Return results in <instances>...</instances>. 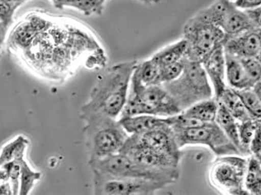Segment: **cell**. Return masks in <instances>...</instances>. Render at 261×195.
<instances>
[{"mask_svg":"<svg viewBox=\"0 0 261 195\" xmlns=\"http://www.w3.org/2000/svg\"><path fill=\"white\" fill-rule=\"evenodd\" d=\"M93 193L96 195H149L167 187L164 183L146 180L118 177L94 171Z\"/></svg>","mask_w":261,"mask_h":195,"instance_id":"9","label":"cell"},{"mask_svg":"<svg viewBox=\"0 0 261 195\" xmlns=\"http://www.w3.org/2000/svg\"><path fill=\"white\" fill-rule=\"evenodd\" d=\"M8 27L2 20H0V50H1L4 42H5L6 35H7Z\"/></svg>","mask_w":261,"mask_h":195,"instance_id":"35","label":"cell"},{"mask_svg":"<svg viewBox=\"0 0 261 195\" xmlns=\"http://www.w3.org/2000/svg\"><path fill=\"white\" fill-rule=\"evenodd\" d=\"M253 156L256 157V159H257V160L261 163V149L257 152V153L256 154V155H253Z\"/></svg>","mask_w":261,"mask_h":195,"instance_id":"39","label":"cell"},{"mask_svg":"<svg viewBox=\"0 0 261 195\" xmlns=\"http://www.w3.org/2000/svg\"><path fill=\"white\" fill-rule=\"evenodd\" d=\"M173 131L180 149L186 145H204L217 156L241 155L216 122L206 123L191 128L176 129Z\"/></svg>","mask_w":261,"mask_h":195,"instance_id":"8","label":"cell"},{"mask_svg":"<svg viewBox=\"0 0 261 195\" xmlns=\"http://www.w3.org/2000/svg\"><path fill=\"white\" fill-rule=\"evenodd\" d=\"M201 64L212 85L214 98L218 101L228 85L225 77V53L222 44L214 48L204 57Z\"/></svg>","mask_w":261,"mask_h":195,"instance_id":"13","label":"cell"},{"mask_svg":"<svg viewBox=\"0 0 261 195\" xmlns=\"http://www.w3.org/2000/svg\"><path fill=\"white\" fill-rule=\"evenodd\" d=\"M187 45L184 39L166 46L154 54L151 60L159 67H165L179 61L186 57Z\"/></svg>","mask_w":261,"mask_h":195,"instance_id":"21","label":"cell"},{"mask_svg":"<svg viewBox=\"0 0 261 195\" xmlns=\"http://www.w3.org/2000/svg\"><path fill=\"white\" fill-rule=\"evenodd\" d=\"M234 4L241 10H250L261 6V0H234Z\"/></svg>","mask_w":261,"mask_h":195,"instance_id":"34","label":"cell"},{"mask_svg":"<svg viewBox=\"0 0 261 195\" xmlns=\"http://www.w3.org/2000/svg\"><path fill=\"white\" fill-rule=\"evenodd\" d=\"M215 122L221 127V130L224 131V133L226 134L228 139L238 149L242 156H243V149H242L240 136H239V122L233 117V116L227 110L225 107L222 104L220 103V102Z\"/></svg>","mask_w":261,"mask_h":195,"instance_id":"18","label":"cell"},{"mask_svg":"<svg viewBox=\"0 0 261 195\" xmlns=\"http://www.w3.org/2000/svg\"><path fill=\"white\" fill-rule=\"evenodd\" d=\"M256 122H257L258 126H259V128H260V130H261V120H260V121H256Z\"/></svg>","mask_w":261,"mask_h":195,"instance_id":"41","label":"cell"},{"mask_svg":"<svg viewBox=\"0 0 261 195\" xmlns=\"http://www.w3.org/2000/svg\"><path fill=\"white\" fill-rule=\"evenodd\" d=\"M220 27L227 37L234 36L250 29H255L246 11L229 2L221 20Z\"/></svg>","mask_w":261,"mask_h":195,"instance_id":"14","label":"cell"},{"mask_svg":"<svg viewBox=\"0 0 261 195\" xmlns=\"http://www.w3.org/2000/svg\"><path fill=\"white\" fill-rule=\"evenodd\" d=\"M247 165V158L242 155L218 156L210 168V183L223 193L249 194L244 187Z\"/></svg>","mask_w":261,"mask_h":195,"instance_id":"7","label":"cell"},{"mask_svg":"<svg viewBox=\"0 0 261 195\" xmlns=\"http://www.w3.org/2000/svg\"><path fill=\"white\" fill-rule=\"evenodd\" d=\"M7 171L9 179L11 182L12 191L14 194H18L20 189V164L19 160L11 161L2 165Z\"/></svg>","mask_w":261,"mask_h":195,"instance_id":"29","label":"cell"},{"mask_svg":"<svg viewBox=\"0 0 261 195\" xmlns=\"http://www.w3.org/2000/svg\"><path fill=\"white\" fill-rule=\"evenodd\" d=\"M16 9L4 0H0V20H2L7 27L11 24Z\"/></svg>","mask_w":261,"mask_h":195,"instance_id":"31","label":"cell"},{"mask_svg":"<svg viewBox=\"0 0 261 195\" xmlns=\"http://www.w3.org/2000/svg\"><path fill=\"white\" fill-rule=\"evenodd\" d=\"M248 75L255 82L261 79V65L256 58L240 59Z\"/></svg>","mask_w":261,"mask_h":195,"instance_id":"30","label":"cell"},{"mask_svg":"<svg viewBox=\"0 0 261 195\" xmlns=\"http://www.w3.org/2000/svg\"><path fill=\"white\" fill-rule=\"evenodd\" d=\"M222 45L225 53L236 58H256L261 49V32L250 29L234 36H225Z\"/></svg>","mask_w":261,"mask_h":195,"instance_id":"12","label":"cell"},{"mask_svg":"<svg viewBox=\"0 0 261 195\" xmlns=\"http://www.w3.org/2000/svg\"><path fill=\"white\" fill-rule=\"evenodd\" d=\"M222 29L210 21L200 11L189 19L183 27L186 42V58L200 62L225 39Z\"/></svg>","mask_w":261,"mask_h":195,"instance_id":"6","label":"cell"},{"mask_svg":"<svg viewBox=\"0 0 261 195\" xmlns=\"http://www.w3.org/2000/svg\"><path fill=\"white\" fill-rule=\"evenodd\" d=\"M185 65H186V57L174 64L160 67V83L162 85V83H168V82L172 81L177 79L184 70Z\"/></svg>","mask_w":261,"mask_h":195,"instance_id":"28","label":"cell"},{"mask_svg":"<svg viewBox=\"0 0 261 195\" xmlns=\"http://www.w3.org/2000/svg\"><path fill=\"white\" fill-rule=\"evenodd\" d=\"M218 107L219 102L213 97L191 105L181 113L190 118L196 119L205 123H211L216 120Z\"/></svg>","mask_w":261,"mask_h":195,"instance_id":"19","label":"cell"},{"mask_svg":"<svg viewBox=\"0 0 261 195\" xmlns=\"http://www.w3.org/2000/svg\"><path fill=\"white\" fill-rule=\"evenodd\" d=\"M127 142L153 149L181 161V149L177 145L174 131L168 124L145 133L132 134L129 136Z\"/></svg>","mask_w":261,"mask_h":195,"instance_id":"10","label":"cell"},{"mask_svg":"<svg viewBox=\"0 0 261 195\" xmlns=\"http://www.w3.org/2000/svg\"><path fill=\"white\" fill-rule=\"evenodd\" d=\"M162 86L174 99L181 112L205 99L214 97V90L200 62L186 58V65L181 75Z\"/></svg>","mask_w":261,"mask_h":195,"instance_id":"4","label":"cell"},{"mask_svg":"<svg viewBox=\"0 0 261 195\" xmlns=\"http://www.w3.org/2000/svg\"><path fill=\"white\" fill-rule=\"evenodd\" d=\"M248 17H250L253 27L261 32V6L256 8L245 10Z\"/></svg>","mask_w":261,"mask_h":195,"instance_id":"32","label":"cell"},{"mask_svg":"<svg viewBox=\"0 0 261 195\" xmlns=\"http://www.w3.org/2000/svg\"><path fill=\"white\" fill-rule=\"evenodd\" d=\"M256 59H257L258 61H259V64H260L261 65V49L260 51H259V54H258L257 57H256Z\"/></svg>","mask_w":261,"mask_h":195,"instance_id":"40","label":"cell"},{"mask_svg":"<svg viewBox=\"0 0 261 195\" xmlns=\"http://www.w3.org/2000/svg\"><path fill=\"white\" fill-rule=\"evenodd\" d=\"M81 119L84 122L83 133L89 160L100 159L118 153L130 136L119 120L105 114H81Z\"/></svg>","mask_w":261,"mask_h":195,"instance_id":"2","label":"cell"},{"mask_svg":"<svg viewBox=\"0 0 261 195\" xmlns=\"http://www.w3.org/2000/svg\"><path fill=\"white\" fill-rule=\"evenodd\" d=\"M240 95L250 117L256 121L261 120V99L252 89L236 91Z\"/></svg>","mask_w":261,"mask_h":195,"instance_id":"26","label":"cell"},{"mask_svg":"<svg viewBox=\"0 0 261 195\" xmlns=\"http://www.w3.org/2000/svg\"><path fill=\"white\" fill-rule=\"evenodd\" d=\"M160 67L151 59L143 62L138 63L133 76L142 85H161L159 82Z\"/></svg>","mask_w":261,"mask_h":195,"instance_id":"22","label":"cell"},{"mask_svg":"<svg viewBox=\"0 0 261 195\" xmlns=\"http://www.w3.org/2000/svg\"><path fill=\"white\" fill-rule=\"evenodd\" d=\"M253 90L256 92V95H257L259 99H261V79L255 83L253 88Z\"/></svg>","mask_w":261,"mask_h":195,"instance_id":"37","label":"cell"},{"mask_svg":"<svg viewBox=\"0 0 261 195\" xmlns=\"http://www.w3.org/2000/svg\"><path fill=\"white\" fill-rule=\"evenodd\" d=\"M229 1H231V2H234V0H229Z\"/></svg>","mask_w":261,"mask_h":195,"instance_id":"42","label":"cell"},{"mask_svg":"<svg viewBox=\"0 0 261 195\" xmlns=\"http://www.w3.org/2000/svg\"><path fill=\"white\" fill-rule=\"evenodd\" d=\"M141 3L146 5H152V4H156L161 1V0H139Z\"/></svg>","mask_w":261,"mask_h":195,"instance_id":"38","label":"cell"},{"mask_svg":"<svg viewBox=\"0 0 261 195\" xmlns=\"http://www.w3.org/2000/svg\"><path fill=\"white\" fill-rule=\"evenodd\" d=\"M218 102L225 107L239 123L252 119L241 98L234 89L228 86L220 97Z\"/></svg>","mask_w":261,"mask_h":195,"instance_id":"17","label":"cell"},{"mask_svg":"<svg viewBox=\"0 0 261 195\" xmlns=\"http://www.w3.org/2000/svg\"><path fill=\"white\" fill-rule=\"evenodd\" d=\"M244 187L249 194L261 195V163L253 155L248 159Z\"/></svg>","mask_w":261,"mask_h":195,"instance_id":"23","label":"cell"},{"mask_svg":"<svg viewBox=\"0 0 261 195\" xmlns=\"http://www.w3.org/2000/svg\"><path fill=\"white\" fill-rule=\"evenodd\" d=\"M120 152L127 155L138 164L155 170L178 168L180 162L176 158L162 152L139 145H133L127 142V141Z\"/></svg>","mask_w":261,"mask_h":195,"instance_id":"11","label":"cell"},{"mask_svg":"<svg viewBox=\"0 0 261 195\" xmlns=\"http://www.w3.org/2000/svg\"><path fill=\"white\" fill-rule=\"evenodd\" d=\"M180 113L179 107L162 85L144 86L133 76L127 102L118 118L142 114L169 117Z\"/></svg>","mask_w":261,"mask_h":195,"instance_id":"3","label":"cell"},{"mask_svg":"<svg viewBox=\"0 0 261 195\" xmlns=\"http://www.w3.org/2000/svg\"><path fill=\"white\" fill-rule=\"evenodd\" d=\"M88 163L92 170L97 172L118 177L154 180L168 186L174 184L180 176L178 168L171 170L148 168L134 162L121 152L100 159L89 160Z\"/></svg>","mask_w":261,"mask_h":195,"instance_id":"5","label":"cell"},{"mask_svg":"<svg viewBox=\"0 0 261 195\" xmlns=\"http://www.w3.org/2000/svg\"><path fill=\"white\" fill-rule=\"evenodd\" d=\"M256 129V121L253 119L239 123V136L243 149V156L251 155L250 145L253 140Z\"/></svg>","mask_w":261,"mask_h":195,"instance_id":"27","label":"cell"},{"mask_svg":"<svg viewBox=\"0 0 261 195\" xmlns=\"http://www.w3.org/2000/svg\"><path fill=\"white\" fill-rule=\"evenodd\" d=\"M137 61L115 64L98 77L81 114L99 113L118 119L127 102L130 80Z\"/></svg>","mask_w":261,"mask_h":195,"instance_id":"1","label":"cell"},{"mask_svg":"<svg viewBox=\"0 0 261 195\" xmlns=\"http://www.w3.org/2000/svg\"><path fill=\"white\" fill-rule=\"evenodd\" d=\"M225 77L228 87L236 91L253 89L255 82L248 75L240 59L225 53Z\"/></svg>","mask_w":261,"mask_h":195,"instance_id":"15","label":"cell"},{"mask_svg":"<svg viewBox=\"0 0 261 195\" xmlns=\"http://www.w3.org/2000/svg\"><path fill=\"white\" fill-rule=\"evenodd\" d=\"M4 1L8 3L12 7H14L16 10H17V9H18L23 3H25L27 0H4Z\"/></svg>","mask_w":261,"mask_h":195,"instance_id":"36","label":"cell"},{"mask_svg":"<svg viewBox=\"0 0 261 195\" xmlns=\"http://www.w3.org/2000/svg\"><path fill=\"white\" fill-rule=\"evenodd\" d=\"M20 164V195L29 194V192L33 188L35 182L39 180L41 177V174L35 172L29 166L24 159H19Z\"/></svg>","mask_w":261,"mask_h":195,"instance_id":"25","label":"cell"},{"mask_svg":"<svg viewBox=\"0 0 261 195\" xmlns=\"http://www.w3.org/2000/svg\"><path fill=\"white\" fill-rule=\"evenodd\" d=\"M59 10L72 8L82 12L86 16L101 15L106 0H51Z\"/></svg>","mask_w":261,"mask_h":195,"instance_id":"20","label":"cell"},{"mask_svg":"<svg viewBox=\"0 0 261 195\" xmlns=\"http://www.w3.org/2000/svg\"><path fill=\"white\" fill-rule=\"evenodd\" d=\"M261 149V130L258 126L256 122V129L255 131L254 136L250 145V154L253 155H256Z\"/></svg>","mask_w":261,"mask_h":195,"instance_id":"33","label":"cell"},{"mask_svg":"<svg viewBox=\"0 0 261 195\" xmlns=\"http://www.w3.org/2000/svg\"><path fill=\"white\" fill-rule=\"evenodd\" d=\"M117 120H119L120 124L129 135L145 133L156 127L168 124L167 117H159L146 114L121 117Z\"/></svg>","mask_w":261,"mask_h":195,"instance_id":"16","label":"cell"},{"mask_svg":"<svg viewBox=\"0 0 261 195\" xmlns=\"http://www.w3.org/2000/svg\"><path fill=\"white\" fill-rule=\"evenodd\" d=\"M27 145V139L22 136H19L13 142L5 145L0 153V166L11 161L19 160L20 158H23Z\"/></svg>","mask_w":261,"mask_h":195,"instance_id":"24","label":"cell"}]
</instances>
